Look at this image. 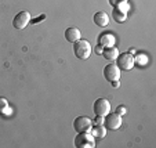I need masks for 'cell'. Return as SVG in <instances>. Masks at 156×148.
Returning <instances> with one entry per match:
<instances>
[{
	"instance_id": "cell-4",
	"label": "cell",
	"mask_w": 156,
	"mask_h": 148,
	"mask_svg": "<svg viewBox=\"0 0 156 148\" xmlns=\"http://www.w3.org/2000/svg\"><path fill=\"white\" fill-rule=\"evenodd\" d=\"M116 65L119 67V69H123V71H130V69L134 68L136 62H134V56L130 54L129 51L123 54H119L118 58H116Z\"/></svg>"
},
{
	"instance_id": "cell-7",
	"label": "cell",
	"mask_w": 156,
	"mask_h": 148,
	"mask_svg": "<svg viewBox=\"0 0 156 148\" xmlns=\"http://www.w3.org/2000/svg\"><path fill=\"white\" fill-rule=\"evenodd\" d=\"M32 17H30V13L24 10V11H20L14 18H12V27L15 29H24L28 24L30 22Z\"/></svg>"
},
{
	"instance_id": "cell-18",
	"label": "cell",
	"mask_w": 156,
	"mask_h": 148,
	"mask_svg": "<svg viewBox=\"0 0 156 148\" xmlns=\"http://www.w3.org/2000/svg\"><path fill=\"white\" fill-rule=\"evenodd\" d=\"M124 2H129V0H108L109 6H112V7H116V6H118V4L124 3Z\"/></svg>"
},
{
	"instance_id": "cell-20",
	"label": "cell",
	"mask_w": 156,
	"mask_h": 148,
	"mask_svg": "<svg viewBox=\"0 0 156 148\" xmlns=\"http://www.w3.org/2000/svg\"><path fill=\"white\" fill-rule=\"evenodd\" d=\"M93 125H104V116H97L95 115V119L93 121Z\"/></svg>"
},
{
	"instance_id": "cell-1",
	"label": "cell",
	"mask_w": 156,
	"mask_h": 148,
	"mask_svg": "<svg viewBox=\"0 0 156 148\" xmlns=\"http://www.w3.org/2000/svg\"><path fill=\"white\" fill-rule=\"evenodd\" d=\"M91 45L90 42L84 40V39H79L73 43V53L79 60H87L91 56Z\"/></svg>"
},
{
	"instance_id": "cell-19",
	"label": "cell",
	"mask_w": 156,
	"mask_h": 148,
	"mask_svg": "<svg viewBox=\"0 0 156 148\" xmlns=\"http://www.w3.org/2000/svg\"><path fill=\"white\" fill-rule=\"evenodd\" d=\"M126 112H127V108L124 107V105H119V107L116 108V114H119V115H122V116H123Z\"/></svg>"
},
{
	"instance_id": "cell-9",
	"label": "cell",
	"mask_w": 156,
	"mask_h": 148,
	"mask_svg": "<svg viewBox=\"0 0 156 148\" xmlns=\"http://www.w3.org/2000/svg\"><path fill=\"white\" fill-rule=\"evenodd\" d=\"M97 42L98 46H101V47H111V46H115L116 39L112 32H104L98 36Z\"/></svg>"
},
{
	"instance_id": "cell-14",
	"label": "cell",
	"mask_w": 156,
	"mask_h": 148,
	"mask_svg": "<svg viewBox=\"0 0 156 148\" xmlns=\"http://www.w3.org/2000/svg\"><path fill=\"white\" fill-rule=\"evenodd\" d=\"M112 18L116 21V22H119V24H123L124 21H126V14H124V13H122V11H119L118 9H115V7H113Z\"/></svg>"
},
{
	"instance_id": "cell-17",
	"label": "cell",
	"mask_w": 156,
	"mask_h": 148,
	"mask_svg": "<svg viewBox=\"0 0 156 148\" xmlns=\"http://www.w3.org/2000/svg\"><path fill=\"white\" fill-rule=\"evenodd\" d=\"M9 107V103L4 97H0V115H3V112L6 111V108Z\"/></svg>"
},
{
	"instance_id": "cell-22",
	"label": "cell",
	"mask_w": 156,
	"mask_h": 148,
	"mask_svg": "<svg viewBox=\"0 0 156 148\" xmlns=\"http://www.w3.org/2000/svg\"><path fill=\"white\" fill-rule=\"evenodd\" d=\"M11 112H12V110H11V108H10V107H7V108H6V111H4V112H3V116H9Z\"/></svg>"
},
{
	"instance_id": "cell-15",
	"label": "cell",
	"mask_w": 156,
	"mask_h": 148,
	"mask_svg": "<svg viewBox=\"0 0 156 148\" xmlns=\"http://www.w3.org/2000/svg\"><path fill=\"white\" fill-rule=\"evenodd\" d=\"M134 62H136V64H138V65H141V67H144L145 64L148 62V58H147V56H145V54H137V56L134 57Z\"/></svg>"
},
{
	"instance_id": "cell-8",
	"label": "cell",
	"mask_w": 156,
	"mask_h": 148,
	"mask_svg": "<svg viewBox=\"0 0 156 148\" xmlns=\"http://www.w3.org/2000/svg\"><path fill=\"white\" fill-rule=\"evenodd\" d=\"M104 78L109 83L113 82V80H119V78H120V69H119V67L116 64H108L104 68Z\"/></svg>"
},
{
	"instance_id": "cell-24",
	"label": "cell",
	"mask_w": 156,
	"mask_h": 148,
	"mask_svg": "<svg viewBox=\"0 0 156 148\" xmlns=\"http://www.w3.org/2000/svg\"><path fill=\"white\" fill-rule=\"evenodd\" d=\"M129 53H130V54H136V50H134V49H130Z\"/></svg>"
},
{
	"instance_id": "cell-2",
	"label": "cell",
	"mask_w": 156,
	"mask_h": 148,
	"mask_svg": "<svg viewBox=\"0 0 156 148\" xmlns=\"http://www.w3.org/2000/svg\"><path fill=\"white\" fill-rule=\"evenodd\" d=\"M73 144L76 148H94L95 139L90 132H82L77 133L73 140Z\"/></svg>"
},
{
	"instance_id": "cell-5",
	"label": "cell",
	"mask_w": 156,
	"mask_h": 148,
	"mask_svg": "<svg viewBox=\"0 0 156 148\" xmlns=\"http://www.w3.org/2000/svg\"><path fill=\"white\" fill-rule=\"evenodd\" d=\"M93 111L97 116H105L111 112V103L106 98H97L93 104Z\"/></svg>"
},
{
	"instance_id": "cell-13",
	"label": "cell",
	"mask_w": 156,
	"mask_h": 148,
	"mask_svg": "<svg viewBox=\"0 0 156 148\" xmlns=\"http://www.w3.org/2000/svg\"><path fill=\"white\" fill-rule=\"evenodd\" d=\"M90 133L94 136V139H104L106 136V128L104 125H95L91 128Z\"/></svg>"
},
{
	"instance_id": "cell-3",
	"label": "cell",
	"mask_w": 156,
	"mask_h": 148,
	"mask_svg": "<svg viewBox=\"0 0 156 148\" xmlns=\"http://www.w3.org/2000/svg\"><path fill=\"white\" fill-rule=\"evenodd\" d=\"M123 123L122 115L116 112H109L108 115L104 116V126L106 128V130H118Z\"/></svg>"
},
{
	"instance_id": "cell-21",
	"label": "cell",
	"mask_w": 156,
	"mask_h": 148,
	"mask_svg": "<svg viewBox=\"0 0 156 148\" xmlns=\"http://www.w3.org/2000/svg\"><path fill=\"white\" fill-rule=\"evenodd\" d=\"M111 85H112V87H115V89H119L120 82H119V80H113V82H111Z\"/></svg>"
},
{
	"instance_id": "cell-23",
	"label": "cell",
	"mask_w": 156,
	"mask_h": 148,
	"mask_svg": "<svg viewBox=\"0 0 156 148\" xmlns=\"http://www.w3.org/2000/svg\"><path fill=\"white\" fill-rule=\"evenodd\" d=\"M102 50H104V47H101V46H98V47H97V53H98V54L102 53Z\"/></svg>"
},
{
	"instance_id": "cell-11",
	"label": "cell",
	"mask_w": 156,
	"mask_h": 148,
	"mask_svg": "<svg viewBox=\"0 0 156 148\" xmlns=\"http://www.w3.org/2000/svg\"><path fill=\"white\" fill-rule=\"evenodd\" d=\"M101 54H102V57L105 60H108V61H115L120 53H119V49L116 47V46H111V47H104Z\"/></svg>"
},
{
	"instance_id": "cell-6",
	"label": "cell",
	"mask_w": 156,
	"mask_h": 148,
	"mask_svg": "<svg viewBox=\"0 0 156 148\" xmlns=\"http://www.w3.org/2000/svg\"><path fill=\"white\" fill-rule=\"evenodd\" d=\"M91 128H93V119L87 118V116H77L73 121V129L76 133L90 132Z\"/></svg>"
},
{
	"instance_id": "cell-10",
	"label": "cell",
	"mask_w": 156,
	"mask_h": 148,
	"mask_svg": "<svg viewBox=\"0 0 156 148\" xmlns=\"http://www.w3.org/2000/svg\"><path fill=\"white\" fill-rule=\"evenodd\" d=\"M94 24L100 28H105L109 24V15L105 11H98L94 14Z\"/></svg>"
},
{
	"instance_id": "cell-12",
	"label": "cell",
	"mask_w": 156,
	"mask_h": 148,
	"mask_svg": "<svg viewBox=\"0 0 156 148\" xmlns=\"http://www.w3.org/2000/svg\"><path fill=\"white\" fill-rule=\"evenodd\" d=\"M80 31L77 28H68V29L65 31V39L69 42V43H75L76 40L80 39Z\"/></svg>"
},
{
	"instance_id": "cell-16",
	"label": "cell",
	"mask_w": 156,
	"mask_h": 148,
	"mask_svg": "<svg viewBox=\"0 0 156 148\" xmlns=\"http://www.w3.org/2000/svg\"><path fill=\"white\" fill-rule=\"evenodd\" d=\"M115 9H118L119 11H122V13H124V14H126V13L129 11V9H130V6H129V2H124V3L118 4V6H116Z\"/></svg>"
}]
</instances>
